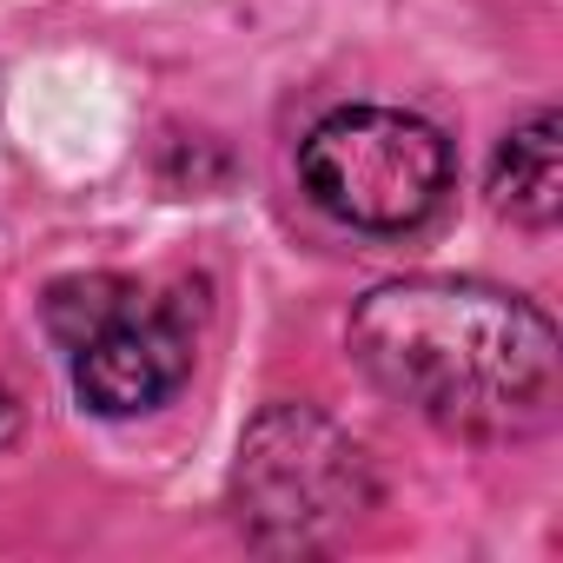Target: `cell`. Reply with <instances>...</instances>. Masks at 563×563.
<instances>
[{"instance_id":"cell-2","label":"cell","mask_w":563,"mask_h":563,"mask_svg":"<svg viewBox=\"0 0 563 563\" xmlns=\"http://www.w3.org/2000/svg\"><path fill=\"white\" fill-rule=\"evenodd\" d=\"M47 325L74 352V391L100 418L159 411L192 372L186 319L166 299H146L133 278H113V272L60 278L47 292Z\"/></svg>"},{"instance_id":"cell-1","label":"cell","mask_w":563,"mask_h":563,"mask_svg":"<svg viewBox=\"0 0 563 563\" xmlns=\"http://www.w3.org/2000/svg\"><path fill=\"white\" fill-rule=\"evenodd\" d=\"M352 352L378 391L457 438H530L556 418V325L477 278H391L352 312Z\"/></svg>"},{"instance_id":"cell-5","label":"cell","mask_w":563,"mask_h":563,"mask_svg":"<svg viewBox=\"0 0 563 563\" xmlns=\"http://www.w3.org/2000/svg\"><path fill=\"white\" fill-rule=\"evenodd\" d=\"M490 192L523 225H550L563 212V120L556 113H530L523 126L504 133L497 166H490Z\"/></svg>"},{"instance_id":"cell-3","label":"cell","mask_w":563,"mask_h":563,"mask_svg":"<svg viewBox=\"0 0 563 563\" xmlns=\"http://www.w3.org/2000/svg\"><path fill=\"white\" fill-rule=\"evenodd\" d=\"M306 192L358 225V232H405L438 212L451 186V146L431 120L398 107H345L312 126L299 153Z\"/></svg>"},{"instance_id":"cell-4","label":"cell","mask_w":563,"mask_h":563,"mask_svg":"<svg viewBox=\"0 0 563 563\" xmlns=\"http://www.w3.org/2000/svg\"><path fill=\"white\" fill-rule=\"evenodd\" d=\"M365 510V464L345 431L319 411L272 405L239 451V517L265 543H319L332 523Z\"/></svg>"}]
</instances>
